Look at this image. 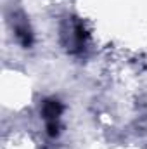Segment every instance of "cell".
Listing matches in <instances>:
<instances>
[{
    "instance_id": "1",
    "label": "cell",
    "mask_w": 147,
    "mask_h": 149,
    "mask_svg": "<svg viewBox=\"0 0 147 149\" xmlns=\"http://www.w3.org/2000/svg\"><path fill=\"white\" fill-rule=\"evenodd\" d=\"M61 113H62V106L57 101H47L43 104V118L47 120V123L57 121L59 116H61Z\"/></svg>"
}]
</instances>
